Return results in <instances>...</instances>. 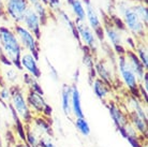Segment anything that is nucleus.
Wrapping results in <instances>:
<instances>
[{
	"label": "nucleus",
	"instance_id": "6e6552de",
	"mask_svg": "<svg viewBox=\"0 0 148 147\" xmlns=\"http://www.w3.org/2000/svg\"><path fill=\"white\" fill-rule=\"evenodd\" d=\"M83 4H84L86 12V22H87L86 24L90 27V29L92 30L93 32L96 33L100 44H102V42H104L105 38H104L103 25L100 21V17L97 13L91 0H83Z\"/></svg>",
	"mask_w": 148,
	"mask_h": 147
},
{
	"label": "nucleus",
	"instance_id": "a878e982",
	"mask_svg": "<svg viewBox=\"0 0 148 147\" xmlns=\"http://www.w3.org/2000/svg\"><path fill=\"white\" fill-rule=\"evenodd\" d=\"M22 80L24 85L28 88V90H32V91L44 95L43 88H42V86H41L40 82H39L38 78H36V77H34L32 75H30L28 73H24L22 76Z\"/></svg>",
	"mask_w": 148,
	"mask_h": 147
},
{
	"label": "nucleus",
	"instance_id": "7c9ffc66",
	"mask_svg": "<svg viewBox=\"0 0 148 147\" xmlns=\"http://www.w3.org/2000/svg\"><path fill=\"white\" fill-rule=\"evenodd\" d=\"M11 86L3 84L0 86V103L7 107L11 100Z\"/></svg>",
	"mask_w": 148,
	"mask_h": 147
},
{
	"label": "nucleus",
	"instance_id": "20e7f679",
	"mask_svg": "<svg viewBox=\"0 0 148 147\" xmlns=\"http://www.w3.org/2000/svg\"><path fill=\"white\" fill-rule=\"evenodd\" d=\"M120 16L122 17L121 19L127 31H129L134 38H136L137 40H144L146 38L147 26H145L144 23L142 22L141 19H138V16L134 13V11L132 10V4H131V7L127 8Z\"/></svg>",
	"mask_w": 148,
	"mask_h": 147
},
{
	"label": "nucleus",
	"instance_id": "393cba45",
	"mask_svg": "<svg viewBox=\"0 0 148 147\" xmlns=\"http://www.w3.org/2000/svg\"><path fill=\"white\" fill-rule=\"evenodd\" d=\"M133 52L135 53V55L137 56V58L140 59V61H141L142 65L144 66V68L147 70L148 69V48H147L146 42H144V40L136 41Z\"/></svg>",
	"mask_w": 148,
	"mask_h": 147
},
{
	"label": "nucleus",
	"instance_id": "c9c22d12",
	"mask_svg": "<svg viewBox=\"0 0 148 147\" xmlns=\"http://www.w3.org/2000/svg\"><path fill=\"white\" fill-rule=\"evenodd\" d=\"M14 147H29L26 143H23V142H16L14 145Z\"/></svg>",
	"mask_w": 148,
	"mask_h": 147
},
{
	"label": "nucleus",
	"instance_id": "412c9836",
	"mask_svg": "<svg viewBox=\"0 0 148 147\" xmlns=\"http://www.w3.org/2000/svg\"><path fill=\"white\" fill-rule=\"evenodd\" d=\"M127 113H128V119H129L130 125L136 130V132L142 137L146 139L147 137V131H148L147 122L144 120L143 118H141L140 116H137L136 114H134V113H131V112H127Z\"/></svg>",
	"mask_w": 148,
	"mask_h": 147
},
{
	"label": "nucleus",
	"instance_id": "f704fd0d",
	"mask_svg": "<svg viewBox=\"0 0 148 147\" xmlns=\"http://www.w3.org/2000/svg\"><path fill=\"white\" fill-rule=\"evenodd\" d=\"M0 19H8L7 14H5V12H4V5H3V1H2V0H0Z\"/></svg>",
	"mask_w": 148,
	"mask_h": 147
},
{
	"label": "nucleus",
	"instance_id": "423d86ee",
	"mask_svg": "<svg viewBox=\"0 0 148 147\" xmlns=\"http://www.w3.org/2000/svg\"><path fill=\"white\" fill-rule=\"evenodd\" d=\"M26 100L34 116H44L52 119L53 107L48 104L44 95L28 90L26 92Z\"/></svg>",
	"mask_w": 148,
	"mask_h": 147
},
{
	"label": "nucleus",
	"instance_id": "4c0bfd02",
	"mask_svg": "<svg viewBox=\"0 0 148 147\" xmlns=\"http://www.w3.org/2000/svg\"><path fill=\"white\" fill-rule=\"evenodd\" d=\"M41 1H42V3H44L45 5H46V4H47V1H48V0H41Z\"/></svg>",
	"mask_w": 148,
	"mask_h": 147
},
{
	"label": "nucleus",
	"instance_id": "bb28decb",
	"mask_svg": "<svg viewBox=\"0 0 148 147\" xmlns=\"http://www.w3.org/2000/svg\"><path fill=\"white\" fill-rule=\"evenodd\" d=\"M74 127L76 129V131L84 137H88L91 134V128H90V125H89L88 120L85 118V116L74 118Z\"/></svg>",
	"mask_w": 148,
	"mask_h": 147
},
{
	"label": "nucleus",
	"instance_id": "2eb2a0df",
	"mask_svg": "<svg viewBox=\"0 0 148 147\" xmlns=\"http://www.w3.org/2000/svg\"><path fill=\"white\" fill-rule=\"evenodd\" d=\"M29 126L40 137L53 136L54 134V128H53L51 118L44 117V116H34Z\"/></svg>",
	"mask_w": 148,
	"mask_h": 147
},
{
	"label": "nucleus",
	"instance_id": "72a5a7b5",
	"mask_svg": "<svg viewBox=\"0 0 148 147\" xmlns=\"http://www.w3.org/2000/svg\"><path fill=\"white\" fill-rule=\"evenodd\" d=\"M46 5L49 7V9L52 10L53 13H56V12L59 11L61 9V1L60 0H48Z\"/></svg>",
	"mask_w": 148,
	"mask_h": 147
},
{
	"label": "nucleus",
	"instance_id": "f3484780",
	"mask_svg": "<svg viewBox=\"0 0 148 147\" xmlns=\"http://www.w3.org/2000/svg\"><path fill=\"white\" fill-rule=\"evenodd\" d=\"M71 113L74 118L84 117V110L82 105L81 92L77 84L71 85Z\"/></svg>",
	"mask_w": 148,
	"mask_h": 147
},
{
	"label": "nucleus",
	"instance_id": "7ed1b4c3",
	"mask_svg": "<svg viewBox=\"0 0 148 147\" xmlns=\"http://www.w3.org/2000/svg\"><path fill=\"white\" fill-rule=\"evenodd\" d=\"M116 69H117V73L120 76L122 84L125 85L128 92L130 95L135 97H138V84L140 82L136 78L134 72L132 71L130 65L128 63L125 55H119L117 56L116 59Z\"/></svg>",
	"mask_w": 148,
	"mask_h": 147
},
{
	"label": "nucleus",
	"instance_id": "9b49d317",
	"mask_svg": "<svg viewBox=\"0 0 148 147\" xmlns=\"http://www.w3.org/2000/svg\"><path fill=\"white\" fill-rule=\"evenodd\" d=\"M106 107L108 110V114L111 116V119L113 124H114L115 128L117 129V131H121L128 124H129V119H128V113L126 110L123 109L121 104L117 103L114 100H110L105 103Z\"/></svg>",
	"mask_w": 148,
	"mask_h": 147
},
{
	"label": "nucleus",
	"instance_id": "473e14b6",
	"mask_svg": "<svg viewBox=\"0 0 148 147\" xmlns=\"http://www.w3.org/2000/svg\"><path fill=\"white\" fill-rule=\"evenodd\" d=\"M46 60V63H47V68H48V74H49V76L52 78L53 82H58L59 81V73H58V71L56 70V68L53 66L52 63L48 61L47 58H45Z\"/></svg>",
	"mask_w": 148,
	"mask_h": 147
},
{
	"label": "nucleus",
	"instance_id": "2f4dec72",
	"mask_svg": "<svg viewBox=\"0 0 148 147\" xmlns=\"http://www.w3.org/2000/svg\"><path fill=\"white\" fill-rule=\"evenodd\" d=\"M39 147H58L53 136H42L40 139Z\"/></svg>",
	"mask_w": 148,
	"mask_h": 147
},
{
	"label": "nucleus",
	"instance_id": "c85d7f7f",
	"mask_svg": "<svg viewBox=\"0 0 148 147\" xmlns=\"http://www.w3.org/2000/svg\"><path fill=\"white\" fill-rule=\"evenodd\" d=\"M40 136L34 132L29 125L25 126V143L29 147H39Z\"/></svg>",
	"mask_w": 148,
	"mask_h": 147
},
{
	"label": "nucleus",
	"instance_id": "f8f14e48",
	"mask_svg": "<svg viewBox=\"0 0 148 147\" xmlns=\"http://www.w3.org/2000/svg\"><path fill=\"white\" fill-rule=\"evenodd\" d=\"M113 68H111L110 63H106L104 59H99L95 63V72H96V77L100 78L104 83L110 85L112 88L115 87V84L118 82L116 73Z\"/></svg>",
	"mask_w": 148,
	"mask_h": 147
},
{
	"label": "nucleus",
	"instance_id": "58836bf2",
	"mask_svg": "<svg viewBox=\"0 0 148 147\" xmlns=\"http://www.w3.org/2000/svg\"><path fill=\"white\" fill-rule=\"evenodd\" d=\"M67 1H68V3L70 4V3H71V2H72V1H73V0H67Z\"/></svg>",
	"mask_w": 148,
	"mask_h": 147
},
{
	"label": "nucleus",
	"instance_id": "9d476101",
	"mask_svg": "<svg viewBox=\"0 0 148 147\" xmlns=\"http://www.w3.org/2000/svg\"><path fill=\"white\" fill-rule=\"evenodd\" d=\"M4 12L15 23L22 24L23 19L29 9L28 0H4Z\"/></svg>",
	"mask_w": 148,
	"mask_h": 147
},
{
	"label": "nucleus",
	"instance_id": "cd10ccee",
	"mask_svg": "<svg viewBox=\"0 0 148 147\" xmlns=\"http://www.w3.org/2000/svg\"><path fill=\"white\" fill-rule=\"evenodd\" d=\"M73 14L75 16V21H79V22H86V12L84 4L81 0H73L70 3Z\"/></svg>",
	"mask_w": 148,
	"mask_h": 147
},
{
	"label": "nucleus",
	"instance_id": "ddd939ff",
	"mask_svg": "<svg viewBox=\"0 0 148 147\" xmlns=\"http://www.w3.org/2000/svg\"><path fill=\"white\" fill-rule=\"evenodd\" d=\"M22 25L27 30H29L30 32L36 37V39L38 41H40L41 36H42V31H41L42 25H41V22L39 19V16H38L37 13L34 11V9L31 7H29L28 11L26 12V14L24 16Z\"/></svg>",
	"mask_w": 148,
	"mask_h": 147
},
{
	"label": "nucleus",
	"instance_id": "aec40b11",
	"mask_svg": "<svg viewBox=\"0 0 148 147\" xmlns=\"http://www.w3.org/2000/svg\"><path fill=\"white\" fill-rule=\"evenodd\" d=\"M60 104L61 111L66 116H72L71 113V85L63 84L60 89Z\"/></svg>",
	"mask_w": 148,
	"mask_h": 147
},
{
	"label": "nucleus",
	"instance_id": "0eeeda50",
	"mask_svg": "<svg viewBox=\"0 0 148 147\" xmlns=\"http://www.w3.org/2000/svg\"><path fill=\"white\" fill-rule=\"evenodd\" d=\"M74 23H75L76 30H77L81 46H85L86 48H88L93 55L97 54L99 46H100V42L98 40L96 33L90 29V27L86 24V22L74 21Z\"/></svg>",
	"mask_w": 148,
	"mask_h": 147
},
{
	"label": "nucleus",
	"instance_id": "c756f323",
	"mask_svg": "<svg viewBox=\"0 0 148 147\" xmlns=\"http://www.w3.org/2000/svg\"><path fill=\"white\" fill-rule=\"evenodd\" d=\"M132 10L134 13L138 16V19L144 23L145 26L148 24V13H147V5L143 3H134L132 4Z\"/></svg>",
	"mask_w": 148,
	"mask_h": 147
},
{
	"label": "nucleus",
	"instance_id": "e433bc0d",
	"mask_svg": "<svg viewBox=\"0 0 148 147\" xmlns=\"http://www.w3.org/2000/svg\"><path fill=\"white\" fill-rule=\"evenodd\" d=\"M137 3H143V4H146L147 3V0H135Z\"/></svg>",
	"mask_w": 148,
	"mask_h": 147
},
{
	"label": "nucleus",
	"instance_id": "a211bd4d",
	"mask_svg": "<svg viewBox=\"0 0 148 147\" xmlns=\"http://www.w3.org/2000/svg\"><path fill=\"white\" fill-rule=\"evenodd\" d=\"M91 87H92V91L95 93V96L98 99L102 101L103 103H106L108 101H110V96L112 93V88L110 85H108L106 83H104L102 80L96 77L92 82H91Z\"/></svg>",
	"mask_w": 148,
	"mask_h": 147
},
{
	"label": "nucleus",
	"instance_id": "39448f33",
	"mask_svg": "<svg viewBox=\"0 0 148 147\" xmlns=\"http://www.w3.org/2000/svg\"><path fill=\"white\" fill-rule=\"evenodd\" d=\"M13 31L15 32L16 37L18 39L19 44L22 45L23 49H26L28 53L34 55L39 60L40 58V43L36 39L32 33L29 30H27L22 24H15Z\"/></svg>",
	"mask_w": 148,
	"mask_h": 147
},
{
	"label": "nucleus",
	"instance_id": "f257e3e1",
	"mask_svg": "<svg viewBox=\"0 0 148 147\" xmlns=\"http://www.w3.org/2000/svg\"><path fill=\"white\" fill-rule=\"evenodd\" d=\"M0 53L9 59L12 66L15 67L17 70H22L21 57L24 49L19 44L18 39L13 29L4 26L0 27Z\"/></svg>",
	"mask_w": 148,
	"mask_h": 147
},
{
	"label": "nucleus",
	"instance_id": "dca6fc26",
	"mask_svg": "<svg viewBox=\"0 0 148 147\" xmlns=\"http://www.w3.org/2000/svg\"><path fill=\"white\" fill-rule=\"evenodd\" d=\"M21 68L22 70H25L26 73L32 75L34 77L40 80L42 76V72L38 63V59L34 55H31L28 52H24L21 57Z\"/></svg>",
	"mask_w": 148,
	"mask_h": 147
},
{
	"label": "nucleus",
	"instance_id": "f03ea898",
	"mask_svg": "<svg viewBox=\"0 0 148 147\" xmlns=\"http://www.w3.org/2000/svg\"><path fill=\"white\" fill-rule=\"evenodd\" d=\"M11 100L9 104L14 110L23 124L25 126L29 125L34 116L27 103L25 89L21 85H15V86H11Z\"/></svg>",
	"mask_w": 148,
	"mask_h": 147
},
{
	"label": "nucleus",
	"instance_id": "6ab92c4d",
	"mask_svg": "<svg viewBox=\"0 0 148 147\" xmlns=\"http://www.w3.org/2000/svg\"><path fill=\"white\" fill-rule=\"evenodd\" d=\"M125 56H126V59L128 63L130 65L132 71L134 72L136 78L138 80V82L141 81L142 78L144 77L145 73H147V70L144 68V66L142 65V63L140 61V59L137 58V56L135 55L132 49H126V53H125Z\"/></svg>",
	"mask_w": 148,
	"mask_h": 147
},
{
	"label": "nucleus",
	"instance_id": "4468645a",
	"mask_svg": "<svg viewBox=\"0 0 148 147\" xmlns=\"http://www.w3.org/2000/svg\"><path fill=\"white\" fill-rule=\"evenodd\" d=\"M121 105L126 110V112L134 113V114H136L137 116H140L146 122L148 120L146 104L138 97L132 96V95L128 93V96L126 97V103L121 104Z\"/></svg>",
	"mask_w": 148,
	"mask_h": 147
},
{
	"label": "nucleus",
	"instance_id": "5701e85b",
	"mask_svg": "<svg viewBox=\"0 0 148 147\" xmlns=\"http://www.w3.org/2000/svg\"><path fill=\"white\" fill-rule=\"evenodd\" d=\"M54 14L56 15V17L59 19L63 25L67 27V29L70 31V33L73 36L74 39H76V40L79 42V38H78V33H77V30H76V27H75L74 21H72V19H70V16L63 11L62 9H60L59 11H57L56 13H54ZM79 44H81V43H79Z\"/></svg>",
	"mask_w": 148,
	"mask_h": 147
},
{
	"label": "nucleus",
	"instance_id": "1a4fd4ad",
	"mask_svg": "<svg viewBox=\"0 0 148 147\" xmlns=\"http://www.w3.org/2000/svg\"><path fill=\"white\" fill-rule=\"evenodd\" d=\"M104 30V38H106L110 43V46H112V51L116 53L117 56L125 55L127 48L125 47L123 43V36L121 31L117 29L113 24H108L105 23L103 26Z\"/></svg>",
	"mask_w": 148,
	"mask_h": 147
},
{
	"label": "nucleus",
	"instance_id": "4be33fe9",
	"mask_svg": "<svg viewBox=\"0 0 148 147\" xmlns=\"http://www.w3.org/2000/svg\"><path fill=\"white\" fill-rule=\"evenodd\" d=\"M83 48V65L87 68L88 71V77H89V83L91 84V82L96 78V72H95V55L88 48L85 46H82Z\"/></svg>",
	"mask_w": 148,
	"mask_h": 147
},
{
	"label": "nucleus",
	"instance_id": "b1692460",
	"mask_svg": "<svg viewBox=\"0 0 148 147\" xmlns=\"http://www.w3.org/2000/svg\"><path fill=\"white\" fill-rule=\"evenodd\" d=\"M5 69L3 70L2 78L4 81V84L9 86H15L18 85V82L21 81V75H19V70H17L13 66H4Z\"/></svg>",
	"mask_w": 148,
	"mask_h": 147
}]
</instances>
